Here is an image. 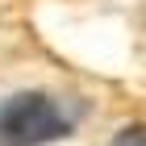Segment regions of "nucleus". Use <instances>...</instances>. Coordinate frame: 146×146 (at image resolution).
I'll use <instances>...</instances> for the list:
<instances>
[{
  "label": "nucleus",
  "mask_w": 146,
  "mask_h": 146,
  "mask_svg": "<svg viewBox=\"0 0 146 146\" xmlns=\"http://www.w3.org/2000/svg\"><path fill=\"white\" fill-rule=\"evenodd\" d=\"M71 134V113L46 92H17L0 104V146H46Z\"/></svg>",
  "instance_id": "1"
},
{
  "label": "nucleus",
  "mask_w": 146,
  "mask_h": 146,
  "mask_svg": "<svg viewBox=\"0 0 146 146\" xmlns=\"http://www.w3.org/2000/svg\"><path fill=\"white\" fill-rule=\"evenodd\" d=\"M113 146H146V125L134 121V125H121L113 134Z\"/></svg>",
  "instance_id": "2"
}]
</instances>
